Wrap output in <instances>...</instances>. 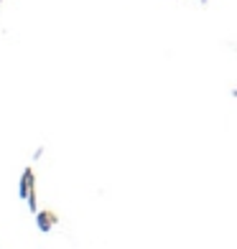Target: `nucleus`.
Wrapping results in <instances>:
<instances>
[]
</instances>
